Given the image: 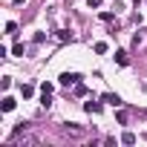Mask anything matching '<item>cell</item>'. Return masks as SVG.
Returning a JSON list of instances; mask_svg holds the SVG:
<instances>
[{"instance_id": "11", "label": "cell", "mask_w": 147, "mask_h": 147, "mask_svg": "<svg viewBox=\"0 0 147 147\" xmlns=\"http://www.w3.org/2000/svg\"><path fill=\"white\" fill-rule=\"evenodd\" d=\"M87 6H90V9H98V6H101V0H87Z\"/></svg>"}, {"instance_id": "4", "label": "cell", "mask_w": 147, "mask_h": 147, "mask_svg": "<svg viewBox=\"0 0 147 147\" xmlns=\"http://www.w3.org/2000/svg\"><path fill=\"white\" fill-rule=\"evenodd\" d=\"M15 104H18V101H15L12 95H6V98H3V104H0V110H3V113H12V110H15Z\"/></svg>"}, {"instance_id": "9", "label": "cell", "mask_w": 147, "mask_h": 147, "mask_svg": "<svg viewBox=\"0 0 147 147\" xmlns=\"http://www.w3.org/2000/svg\"><path fill=\"white\" fill-rule=\"evenodd\" d=\"M15 29H18V23H15V20H9V23H6V35H15Z\"/></svg>"}, {"instance_id": "12", "label": "cell", "mask_w": 147, "mask_h": 147, "mask_svg": "<svg viewBox=\"0 0 147 147\" xmlns=\"http://www.w3.org/2000/svg\"><path fill=\"white\" fill-rule=\"evenodd\" d=\"M12 3H15V6H20V3H26V0H12Z\"/></svg>"}, {"instance_id": "1", "label": "cell", "mask_w": 147, "mask_h": 147, "mask_svg": "<svg viewBox=\"0 0 147 147\" xmlns=\"http://www.w3.org/2000/svg\"><path fill=\"white\" fill-rule=\"evenodd\" d=\"M61 84H63V87H78V84H81V75H78V72H63V75H61Z\"/></svg>"}, {"instance_id": "13", "label": "cell", "mask_w": 147, "mask_h": 147, "mask_svg": "<svg viewBox=\"0 0 147 147\" xmlns=\"http://www.w3.org/2000/svg\"><path fill=\"white\" fill-rule=\"evenodd\" d=\"M136 3H141V0H136Z\"/></svg>"}, {"instance_id": "8", "label": "cell", "mask_w": 147, "mask_h": 147, "mask_svg": "<svg viewBox=\"0 0 147 147\" xmlns=\"http://www.w3.org/2000/svg\"><path fill=\"white\" fill-rule=\"evenodd\" d=\"M92 49H95V52H98V55H104V52H107V43H104V40H98V43H95V46H92Z\"/></svg>"}, {"instance_id": "6", "label": "cell", "mask_w": 147, "mask_h": 147, "mask_svg": "<svg viewBox=\"0 0 147 147\" xmlns=\"http://www.w3.org/2000/svg\"><path fill=\"white\" fill-rule=\"evenodd\" d=\"M20 95H23V98H32V95H35V87H32V84H20Z\"/></svg>"}, {"instance_id": "10", "label": "cell", "mask_w": 147, "mask_h": 147, "mask_svg": "<svg viewBox=\"0 0 147 147\" xmlns=\"http://www.w3.org/2000/svg\"><path fill=\"white\" fill-rule=\"evenodd\" d=\"M12 55H18V58H20V55H23V43H15V46H12Z\"/></svg>"}, {"instance_id": "7", "label": "cell", "mask_w": 147, "mask_h": 147, "mask_svg": "<svg viewBox=\"0 0 147 147\" xmlns=\"http://www.w3.org/2000/svg\"><path fill=\"white\" fill-rule=\"evenodd\" d=\"M121 144H136V136H133V133H124V136H121Z\"/></svg>"}, {"instance_id": "5", "label": "cell", "mask_w": 147, "mask_h": 147, "mask_svg": "<svg viewBox=\"0 0 147 147\" xmlns=\"http://www.w3.org/2000/svg\"><path fill=\"white\" fill-rule=\"evenodd\" d=\"M115 63H118V66H127V63H130L127 52H121V49H118V52H115Z\"/></svg>"}, {"instance_id": "2", "label": "cell", "mask_w": 147, "mask_h": 147, "mask_svg": "<svg viewBox=\"0 0 147 147\" xmlns=\"http://www.w3.org/2000/svg\"><path fill=\"white\" fill-rule=\"evenodd\" d=\"M101 101H104V104H110V107H121V104H124V101H121V95H115V92H104V95H101Z\"/></svg>"}, {"instance_id": "3", "label": "cell", "mask_w": 147, "mask_h": 147, "mask_svg": "<svg viewBox=\"0 0 147 147\" xmlns=\"http://www.w3.org/2000/svg\"><path fill=\"white\" fill-rule=\"evenodd\" d=\"M84 110L92 113V115H98L101 113V101H84Z\"/></svg>"}]
</instances>
